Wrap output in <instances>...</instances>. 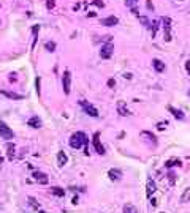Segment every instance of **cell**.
I'll return each instance as SVG.
<instances>
[{
	"mask_svg": "<svg viewBox=\"0 0 190 213\" xmlns=\"http://www.w3.org/2000/svg\"><path fill=\"white\" fill-rule=\"evenodd\" d=\"M87 136L82 131H76L71 134L70 137V147L71 149H81V147H84V153L89 155V147H87Z\"/></svg>",
	"mask_w": 190,
	"mask_h": 213,
	"instance_id": "1",
	"label": "cell"
},
{
	"mask_svg": "<svg viewBox=\"0 0 190 213\" xmlns=\"http://www.w3.org/2000/svg\"><path fill=\"white\" fill-rule=\"evenodd\" d=\"M62 87H63V93L65 95H70L71 92V74L70 71H63V77H62Z\"/></svg>",
	"mask_w": 190,
	"mask_h": 213,
	"instance_id": "2",
	"label": "cell"
},
{
	"mask_svg": "<svg viewBox=\"0 0 190 213\" xmlns=\"http://www.w3.org/2000/svg\"><path fill=\"white\" fill-rule=\"evenodd\" d=\"M79 104H81V108L84 109V112H86V114H89L90 117H98V110H97L95 106H92L90 103H87L86 100H81V101H79Z\"/></svg>",
	"mask_w": 190,
	"mask_h": 213,
	"instance_id": "3",
	"label": "cell"
},
{
	"mask_svg": "<svg viewBox=\"0 0 190 213\" xmlns=\"http://www.w3.org/2000/svg\"><path fill=\"white\" fill-rule=\"evenodd\" d=\"M0 136L3 139H7V141H10V139L15 137V133H13V129L8 126L5 122H0Z\"/></svg>",
	"mask_w": 190,
	"mask_h": 213,
	"instance_id": "4",
	"label": "cell"
},
{
	"mask_svg": "<svg viewBox=\"0 0 190 213\" xmlns=\"http://www.w3.org/2000/svg\"><path fill=\"white\" fill-rule=\"evenodd\" d=\"M113 51H114V46H113V43L111 41H108L105 46H101V51H100V57L101 58H109L111 55H113Z\"/></svg>",
	"mask_w": 190,
	"mask_h": 213,
	"instance_id": "5",
	"label": "cell"
},
{
	"mask_svg": "<svg viewBox=\"0 0 190 213\" xmlns=\"http://www.w3.org/2000/svg\"><path fill=\"white\" fill-rule=\"evenodd\" d=\"M163 38L165 41H171V19L170 17H163Z\"/></svg>",
	"mask_w": 190,
	"mask_h": 213,
	"instance_id": "6",
	"label": "cell"
},
{
	"mask_svg": "<svg viewBox=\"0 0 190 213\" xmlns=\"http://www.w3.org/2000/svg\"><path fill=\"white\" fill-rule=\"evenodd\" d=\"M92 142H94V147H95V152L98 155H105V147L101 145L100 142V133H95L94 137H92Z\"/></svg>",
	"mask_w": 190,
	"mask_h": 213,
	"instance_id": "7",
	"label": "cell"
},
{
	"mask_svg": "<svg viewBox=\"0 0 190 213\" xmlns=\"http://www.w3.org/2000/svg\"><path fill=\"white\" fill-rule=\"evenodd\" d=\"M117 24H119V19L116 16H108L105 19H101V25H105V27H114Z\"/></svg>",
	"mask_w": 190,
	"mask_h": 213,
	"instance_id": "8",
	"label": "cell"
},
{
	"mask_svg": "<svg viewBox=\"0 0 190 213\" xmlns=\"http://www.w3.org/2000/svg\"><path fill=\"white\" fill-rule=\"evenodd\" d=\"M157 191V186H155V182H152V180H147V185H146V196L147 197H152V194Z\"/></svg>",
	"mask_w": 190,
	"mask_h": 213,
	"instance_id": "9",
	"label": "cell"
},
{
	"mask_svg": "<svg viewBox=\"0 0 190 213\" xmlns=\"http://www.w3.org/2000/svg\"><path fill=\"white\" fill-rule=\"evenodd\" d=\"M32 177H33L38 183H41V185L48 183V175L43 174V172H33V174H32Z\"/></svg>",
	"mask_w": 190,
	"mask_h": 213,
	"instance_id": "10",
	"label": "cell"
},
{
	"mask_svg": "<svg viewBox=\"0 0 190 213\" xmlns=\"http://www.w3.org/2000/svg\"><path fill=\"white\" fill-rule=\"evenodd\" d=\"M117 112L120 114V115H130V110H128V108H127V104L124 103V101H117Z\"/></svg>",
	"mask_w": 190,
	"mask_h": 213,
	"instance_id": "11",
	"label": "cell"
},
{
	"mask_svg": "<svg viewBox=\"0 0 190 213\" xmlns=\"http://www.w3.org/2000/svg\"><path fill=\"white\" fill-rule=\"evenodd\" d=\"M152 66H154V69H155L157 73H163L165 71V63L162 62V60H159V58L152 60Z\"/></svg>",
	"mask_w": 190,
	"mask_h": 213,
	"instance_id": "12",
	"label": "cell"
},
{
	"mask_svg": "<svg viewBox=\"0 0 190 213\" xmlns=\"http://www.w3.org/2000/svg\"><path fill=\"white\" fill-rule=\"evenodd\" d=\"M27 125H29L30 128H40L41 126V120H40V117L33 115V117H30L29 120H27Z\"/></svg>",
	"mask_w": 190,
	"mask_h": 213,
	"instance_id": "13",
	"label": "cell"
},
{
	"mask_svg": "<svg viewBox=\"0 0 190 213\" xmlns=\"http://www.w3.org/2000/svg\"><path fill=\"white\" fill-rule=\"evenodd\" d=\"M67 161H68V158H67V155H65V152H59L57 153V166H65L67 164Z\"/></svg>",
	"mask_w": 190,
	"mask_h": 213,
	"instance_id": "14",
	"label": "cell"
},
{
	"mask_svg": "<svg viewBox=\"0 0 190 213\" xmlns=\"http://www.w3.org/2000/svg\"><path fill=\"white\" fill-rule=\"evenodd\" d=\"M108 175H109L111 180H120V177H122V172H120L119 169H109Z\"/></svg>",
	"mask_w": 190,
	"mask_h": 213,
	"instance_id": "15",
	"label": "cell"
},
{
	"mask_svg": "<svg viewBox=\"0 0 190 213\" xmlns=\"http://www.w3.org/2000/svg\"><path fill=\"white\" fill-rule=\"evenodd\" d=\"M2 95H5L7 98H11V100H22L24 96L19 95V93H15V92H7V90H2Z\"/></svg>",
	"mask_w": 190,
	"mask_h": 213,
	"instance_id": "16",
	"label": "cell"
},
{
	"mask_svg": "<svg viewBox=\"0 0 190 213\" xmlns=\"http://www.w3.org/2000/svg\"><path fill=\"white\" fill-rule=\"evenodd\" d=\"M136 3H138V0H125V5H127V6H130V8H132V11H133V13H135V14L138 16Z\"/></svg>",
	"mask_w": 190,
	"mask_h": 213,
	"instance_id": "17",
	"label": "cell"
},
{
	"mask_svg": "<svg viewBox=\"0 0 190 213\" xmlns=\"http://www.w3.org/2000/svg\"><path fill=\"white\" fill-rule=\"evenodd\" d=\"M182 163H181V160H178V158H171V160H168L165 163V168H173V166H181Z\"/></svg>",
	"mask_w": 190,
	"mask_h": 213,
	"instance_id": "18",
	"label": "cell"
},
{
	"mask_svg": "<svg viewBox=\"0 0 190 213\" xmlns=\"http://www.w3.org/2000/svg\"><path fill=\"white\" fill-rule=\"evenodd\" d=\"M149 27H151V35H152V38H155L157 30H159V21H152Z\"/></svg>",
	"mask_w": 190,
	"mask_h": 213,
	"instance_id": "19",
	"label": "cell"
},
{
	"mask_svg": "<svg viewBox=\"0 0 190 213\" xmlns=\"http://www.w3.org/2000/svg\"><path fill=\"white\" fill-rule=\"evenodd\" d=\"M51 193H52L54 196H57V197H63V196H65V191H63L62 188H59V186L51 188Z\"/></svg>",
	"mask_w": 190,
	"mask_h": 213,
	"instance_id": "20",
	"label": "cell"
},
{
	"mask_svg": "<svg viewBox=\"0 0 190 213\" xmlns=\"http://www.w3.org/2000/svg\"><path fill=\"white\" fill-rule=\"evenodd\" d=\"M190 201V188H185L184 189V193H182V196H181V202H189Z\"/></svg>",
	"mask_w": 190,
	"mask_h": 213,
	"instance_id": "21",
	"label": "cell"
},
{
	"mask_svg": "<svg viewBox=\"0 0 190 213\" xmlns=\"http://www.w3.org/2000/svg\"><path fill=\"white\" fill-rule=\"evenodd\" d=\"M170 109V112L174 115L176 118H179V120H182L184 118V114H182V110H178V109H174V108H168Z\"/></svg>",
	"mask_w": 190,
	"mask_h": 213,
	"instance_id": "22",
	"label": "cell"
},
{
	"mask_svg": "<svg viewBox=\"0 0 190 213\" xmlns=\"http://www.w3.org/2000/svg\"><path fill=\"white\" fill-rule=\"evenodd\" d=\"M124 213H138L136 207L132 205V204H127V205L124 207Z\"/></svg>",
	"mask_w": 190,
	"mask_h": 213,
	"instance_id": "23",
	"label": "cell"
},
{
	"mask_svg": "<svg viewBox=\"0 0 190 213\" xmlns=\"http://www.w3.org/2000/svg\"><path fill=\"white\" fill-rule=\"evenodd\" d=\"M44 49L49 51V52H54V51H55V43H54V41H46V43H44Z\"/></svg>",
	"mask_w": 190,
	"mask_h": 213,
	"instance_id": "24",
	"label": "cell"
},
{
	"mask_svg": "<svg viewBox=\"0 0 190 213\" xmlns=\"http://www.w3.org/2000/svg\"><path fill=\"white\" fill-rule=\"evenodd\" d=\"M38 32H40L38 25H35L33 29H32V33H33V43H32V48H35V44H36V35H38Z\"/></svg>",
	"mask_w": 190,
	"mask_h": 213,
	"instance_id": "25",
	"label": "cell"
},
{
	"mask_svg": "<svg viewBox=\"0 0 190 213\" xmlns=\"http://www.w3.org/2000/svg\"><path fill=\"white\" fill-rule=\"evenodd\" d=\"M138 19H140V22H141L143 25H146V27H149V25H151L149 19H147V17H144V16H138Z\"/></svg>",
	"mask_w": 190,
	"mask_h": 213,
	"instance_id": "26",
	"label": "cell"
},
{
	"mask_svg": "<svg viewBox=\"0 0 190 213\" xmlns=\"http://www.w3.org/2000/svg\"><path fill=\"white\" fill-rule=\"evenodd\" d=\"M13 156H15V147L11 144H8V158L13 160Z\"/></svg>",
	"mask_w": 190,
	"mask_h": 213,
	"instance_id": "27",
	"label": "cell"
},
{
	"mask_svg": "<svg viewBox=\"0 0 190 213\" xmlns=\"http://www.w3.org/2000/svg\"><path fill=\"white\" fill-rule=\"evenodd\" d=\"M166 126H168V122H160V123H157V129H159V131H163Z\"/></svg>",
	"mask_w": 190,
	"mask_h": 213,
	"instance_id": "28",
	"label": "cell"
},
{
	"mask_svg": "<svg viewBox=\"0 0 190 213\" xmlns=\"http://www.w3.org/2000/svg\"><path fill=\"white\" fill-rule=\"evenodd\" d=\"M54 6H55V0H46V8L48 10H52Z\"/></svg>",
	"mask_w": 190,
	"mask_h": 213,
	"instance_id": "29",
	"label": "cell"
},
{
	"mask_svg": "<svg viewBox=\"0 0 190 213\" xmlns=\"http://www.w3.org/2000/svg\"><path fill=\"white\" fill-rule=\"evenodd\" d=\"M29 202H30V205L33 207V208H38V210H40V204L36 202V201H35L33 197H29Z\"/></svg>",
	"mask_w": 190,
	"mask_h": 213,
	"instance_id": "30",
	"label": "cell"
},
{
	"mask_svg": "<svg viewBox=\"0 0 190 213\" xmlns=\"http://www.w3.org/2000/svg\"><path fill=\"white\" fill-rule=\"evenodd\" d=\"M40 77H36V81H35V85H36V93H38V96H40V93H41V92H40Z\"/></svg>",
	"mask_w": 190,
	"mask_h": 213,
	"instance_id": "31",
	"label": "cell"
},
{
	"mask_svg": "<svg viewBox=\"0 0 190 213\" xmlns=\"http://www.w3.org/2000/svg\"><path fill=\"white\" fill-rule=\"evenodd\" d=\"M146 5H147V10H149V11H154V5H152V2H151V0H147V2H146Z\"/></svg>",
	"mask_w": 190,
	"mask_h": 213,
	"instance_id": "32",
	"label": "cell"
},
{
	"mask_svg": "<svg viewBox=\"0 0 190 213\" xmlns=\"http://www.w3.org/2000/svg\"><path fill=\"white\" fill-rule=\"evenodd\" d=\"M94 3H95L97 6H100V8H103V6H105V3L101 2V0H94Z\"/></svg>",
	"mask_w": 190,
	"mask_h": 213,
	"instance_id": "33",
	"label": "cell"
},
{
	"mask_svg": "<svg viewBox=\"0 0 190 213\" xmlns=\"http://www.w3.org/2000/svg\"><path fill=\"white\" fill-rule=\"evenodd\" d=\"M108 87H109V89L116 87V81H114V79H109V81H108Z\"/></svg>",
	"mask_w": 190,
	"mask_h": 213,
	"instance_id": "34",
	"label": "cell"
},
{
	"mask_svg": "<svg viewBox=\"0 0 190 213\" xmlns=\"http://www.w3.org/2000/svg\"><path fill=\"white\" fill-rule=\"evenodd\" d=\"M168 177H170V183H171V185H173V183H174V180H176V178H174V177H176V175H174L173 172H171V174L168 175Z\"/></svg>",
	"mask_w": 190,
	"mask_h": 213,
	"instance_id": "35",
	"label": "cell"
},
{
	"mask_svg": "<svg viewBox=\"0 0 190 213\" xmlns=\"http://www.w3.org/2000/svg\"><path fill=\"white\" fill-rule=\"evenodd\" d=\"M151 205H152V207L157 205V201H155V199H151Z\"/></svg>",
	"mask_w": 190,
	"mask_h": 213,
	"instance_id": "36",
	"label": "cell"
},
{
	"mask_svg": "<svg viewBox=\"0 0 190 213\" xmlns=\"http://www.w3.org/2000/svg\"><path fill=\"white\" fill-rule=\"evenodd\" d=\"M40 213H48V212H43V210H40Z\"/></svg>",
	"mask_w": 190,
	"mask_h": 213,
	"instance_id": "37",
	"label": "cell"
},
{
	"mask_svg": "<svg viewBox=\"0 0 190 213\" xmlns=\"http://www.w3.org/2000/svg\"><path fill=\"white\" fill-rule=\"evenodd\" d=\"M189 96H190V92H189Z\"/></svg>",
	"mask_w": 190,
	"mask_h": 213,
	"instance_id": "38",
	"label": "cell"
},
{
	"mask_svg": "<svg viewBox=\"0 0 190 213\" xmlns=\"http://www.w3.org/2000/svg\"><path fill=\"white\" fill-rule=\"evenodd\" d=\"M181 2H182V0H181Z\"/></svg>",
	"mask_w": 190,
	"mask_h": 213,
	"instance_id": "39",
	"label": "cell"
}]
</instances>
